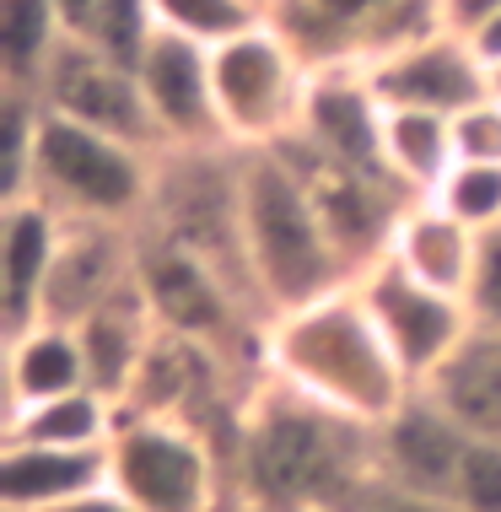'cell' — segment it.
<instances>
[{
  "mask_svg": "<svg viewBox=\"0 0 501 512\" xmlns=\"http://www.w3.org/2000/svg\"><path fill=\"white\" fill-rule=\"evenodd\" d=\"M232 502L248 512H345L378 475V426L259 372L227 437Z\"/></svg>",
  "mask_w": 501,
  "mask_h": 512,
  "instance_id": "6da1fadb",
  "label": "cell"
},
{
  "mask_svg": "<svg viewBox=\"0 0 501 512\" xmlns=\"http://www.w3.org/2000/svg\"><path fill=\"white\" fill-rule=\"evenodd\" d=\"M264 372L361 426H383L415 394L356 281L275 313L264 324Z\"/></svg>",
  "mask_w": 501,
  "mask_h": 512,
  "instance_id": "7a4b0ae2",
  "label": "cell"
},
{
  "mask_svg": "<svg viewBox=\"0 0 501 512\" xmlns=\"http://www.w3.org/2000/svg\"><path fill=\"white\" fill-rule=\"evenodd\" d=\"M243 248L264 318L291 313L356 281L281 146L243 151Z\"/></svg>",
  "mask_w": 501,
  "mask_h": 512,
  "instance_id": "3957f363",
  "label": "cell"
},
{
  "mask_svg": "<svg viewBox=\"0 0 501 512\" xmlns=\"http://www.w3.org/2000/svg\"><path fill=\"white\" fill-rule=\"evenodd\" d=\"M157 157L135 141H119L108 130L49 114L38 124V157L27 200H44L65 221H119L141 227L151 189H157Z\"/></svg>",
  "mask_w": 501,
  "mask_h": 512,
  "instance_id": "277c9868",
  "label": "cell"
},
{
  "mask_svg": "<svg viewBox=\"0 0 501 512\" xmlns=\"http://www.w3.org/2000/svg\"><path fill=\"white\" fill-rule=\"evenodd\" d=\"M146 227L194 248L259 308L243 248V146H178L157 157ZM264 313V308H259Z\"/></svg>",
  "mask_w": 501,
  "mask_h": 512,
  "instance_id": "5b68a950",
  "label": "cell"
},
{
  "mask_svg": "<svg viewBox=\"0 0 501 512\" xmlns=\"http://www.w3.org/2000/svg\"><path fill=\"white\" fill-rule=\"evenodd\" d=\"M108 486L141 512H238L227 442L167 415H119L108 437Z\"/></svg>",
  "mask_w": 501,
  "mask_h": 512,
  "instance_id": "8992f818",
  "label": "cell"
},
{
  "mask_svg": "<svg viewBox=\"0 0 501 512\" xmlns=\"http://www.w3.org/2000/svg\"><path fill=\"white\" fill-rule=\"evenodd\" d=\"M313 76L318 71L275 22H259L254 33L211 49L221 135L243 151L291 141L302 124V108H308Z\"/></svg>",
  "mask_w": 501,
  "mask_h": 512,
  "instance_id": "52a82bcc",
  "label": "cell"
},
{
  "mask_svg": "<svg viewBox=\"0 0 501 512\" xmlns=\"http://www.w3.org/2000/svg\"><path fill=\"white\" fill-rule=\"evenodd\" d=\"M270 22L313 71H367L388 49L448 27L442 0H270Z\"/></svg>",
  "mask_w": 501,
  "mask_h": 512,
  "instance_id": "ba28073f",
  "label": "cell"
},
{
  "mask_svg": "<svg viewBox=\"0 0 501 512\" xmlns=\"http://www.w3.org/2000/svg\"><path fill=\"white\" fill-rule=\"evenodd\" d=\"M356 286H361V297H367L372 318H378L394 362L405 367V378L415 389H426L431 372L448 362L458 345H464V335L475 329V313H469L464 297H448V292H437V286L415 281L394 254L372 259V265L356 275Z\"/></svg>",
  "mask_w": 501,
  "mask_h": 512,
  "instance_id": "9c48e42d",
  "label": "cell"
},
{
  "mask_svg": "<svg viewBox=\"0 0 501 512\" xmlns=\"http://www.w3.org/2000/svg\"><path fill=\"white\" fill-rule=\"evenodd\" d=\"M33 92L44 98L49 114H65L76 124H92V130L119 135V141L162 151V135H157V124H151V108H146V92H141L135 65L103 54L97 44L65 38Z\"/></svg>",
  "mask_w": 501,
  "mask_h": 512,
  "instance_id": "30bf717a",
  "label": "cell"
},
{
  "mask_svg": "<svg viewBox=\"0 0 501 512\" xmlns=\"http://www.w3.org/2000/svg\"><path fill=\"white\" fill-rule=\"evenodd\" d=\"M361 76H367V87L378 92L383 108H421V114H442V119L491 98V71H485V60L458 27H437L415 44L388 49Z\"/></svg>",
  "mask_w": 501,
  "mask_h": 512,
  "instance_id": "8fae6325",
  "label": "cell"
},
{
  "mask_svg": "<svg viewBox=\"0 0 501 512\" xmlns=\"http://www.w3.org/2000/svg\"><path fill=\"white\" fill-rule=\"evenodd\" d=\"M141 76L151 124L162 135V151L178 146H232L221 135V114H216V81H211V49L189 44L178 33H162L146 44V54L135 60Z\"/></svg>",
  "mask_w": 501,
  "mask_h": 512,
  "instance_id": "7c38bea8",
  "label": "cell"
},
{
  "mask_svg": "<svg viewBox=\"0 0 501 512\" xmlns=\"http://www.w3.org/2000/svg\"><path fill=\"white\" fill-rule=\"evenodd\" d=\"M469 442L475 437H469L437 399L426 389H415L405 405L378 426V469L388 480H399V486L453 496Z\"/></svg>",
  "mask_w": 501,
  "mask_h": 512,
  "instance_id": "4fadbf2b",
  "label": "cell"
},
{
  "mask_svg": "<svg viewBox=\"0 0 501 512\" xmlns=\"http://www.w3.org/2000/svg\"><path fill=\"white\" fill-rule=\"evenodd\" d=\"M135 275V227L119 221H71L54 259L49 292H44V318L54 324H81L92 308H103Z\"/></svg>",
  "mask_w": 501,
  "mask_h": 512,
  "instance_id": "5bb4252c",
  "label": "cell"
},
{
  "mask_svg": "<svg viewBox=\"0 0 501 512\" xmlns=\"http://www.w3.org/2000/svg\"><path fill=\"white\" fill-rule=\"evenodd\" d=\"M65 227L71 221L49 211L44 200L0 205V329L6 335H22L27 324L44 318V292L54 259H60Z\"/></svg>",
  "mask_w": 501,
  "mask_h": 512,
  "instance_id": "9a60e30c",
  "label": "cell"
},
{
  "mask_svg": "<svg viewBox=\"0 0 501 512\" xmlns=\"http://www.w3.org/2000/svg\"><path fill=\"white\" fill-rule=\"evenodd\" d=\"M97 486H108V442L103 448L0 442V512H54Z\"/></svg>",
  "mask_w": 501,
  "mask_h": 512,
  "instance_id": "2e32d148",
  "label": "cell"
},
{
  "mask_svg": "<svg viewBox=\"0 0 501 512\" xmlns=\"http://www.w3.org/2000/svg\"><path fill=\"white\" fill-rule=\"evenodd\" d=\"M76 329L81 340V356H87V378L92 389H103L108 399H124L135 383V372H141V362L151 356V345H157V318H151L141 286H135V275L119 286L114 297L103 302V308H92Z\"/></svg>",
  "mask_w": 501,
  "mask_h": 512,
  "instance_id": "e0dca14e",
  "label": "cell"
},
{
  "mask_svg": "<svg viewBox=\"0 0 501 512\" xmlns=\"http://www.w3.org/2000/svg\"><path fill=\"white\" fill-rule=\"evenodd\" d=\"M388 254H394L415 281L437 286V292H448V297H469L475 259H480V232L464 227L458 216H448L437 200H421V205H410L405 221L394 227Z\"/></svg>",
  "mask_w": 501,
  "mask_h": 512,
  "instance_id": "ac0fdd59",
  "label": "cell"
},
{
  "mask_svg": "<svg viewBox=\"0 0 501 512\" xmlns=\"http://www.w3.org/2000/svg\"><path fill=\"white\" fill-rule=\"evenodd\" d=\"M426 394L464 426L469 437L501 442V329L475 324L464 345L431 372Z\"/></svg>",
  "mask_w": 501,
  "mask_h": 512,
  "instance_id": "d6986e66",
  "label": "cell"
},
{
  "mask_svg": "<svg viewBox=\"0 0 501 512\" xmlns=\"http://www.w3.org/2000/svg\"><path fill=\"white\" fill-rule=\"evenodd\" d=\"M87 356L71 324L38 318L22 335H6V410H22L33 399L87 389Z\"/></svg>",
  "mask_w": 501,
  "mask_h": 512,
  "instance_id": "ffe728a7",
  "label": "cell"
},
{
  "mask_svg": "<svg viewBox=\"0 0 501 512\" xmlns=\"http://www.w3.org/2000/svg\"><path fill=\"white\" fill-rule=\"evenodd\" d=\"M119 426V399L103 389H71L33 399L22 410H6V432L0 442H49V448H103Z\"/></svg>",
  "mask_w": 501,
  "mask_h": 512,
  "instance_id": "44dd1931",
  "label": "cell"
},
{
  "mask_svg": "<svg viewBox=\"0 0 501 512\" xmlns=\"http://www.w3.org/2000/svg\"><path fill=\"white\" fill-rule=\"evenodd\" d=\"M383 162L410 195L431 200L437 184L453 173V162H458L453 119L421 114V108H383Z\"/></svg>",
  "mask_w": 501,
  "mask_h": 512,
  "instance_id": "7402d4cb",
  "label": "cell"
},
{
  "mask_svg": "<svg viewBox=\"0 0 501 512\" xmlns=\"http://www.w3.org/2000/svg\"><path fill=\"white\" fill-rule=\"evenodd\" d=\"M65 44L54 0H0V87H38Z\"/></svg>",
  "mask_w": 501,
  "mask_h": 512,
  "instance_id": "603a6c76",
  "label": "cell"
},
{
  "mask_svg": "<svg viewBox=\"0 0 501 512\" xmlns=\"http://www.w3.org/2000/svg\"><path fill=\"white\" fill-rule=\"evenodd\" d=\"M151 11L162 33H178L205 49H221L270 22V0H151Z\"/></svg>",
  "mask_w": 501,
  "mask_h": 512,
  "instance_id": "cb8c5ba5",
  "label": "cell"
},
{
  "mask_svg": "<svg viewBox=\"0 0 501 512\" xmlns=\"http://www.w3.org/2000/svg\"><path fill=\"white\" fill-rule=\"evenodd\" d=\"M38 124H44V98L33 87H0V205L27 200L33 189Z\"/></svg>",
  "mask_w": 501,
  "mask_h": 512,
  "instance_id": "d4e9b609",
  "label": "cell"
},
{
  "mask_svg": "<svg viewBox=\"0 0 501 512\" xmlns=\"http://www.w3.org/2000/svg\"><path fill=\"white\" fill-rule=\"evenodd\" d=\"M431 200L475 232L501 227V162H453Z\"/></svg>",
  "mask_w": 501,
  "mask_h": 512,
  "instance_id": "484cf974",
  "label": "cell"
},
{
  "mask_svg": "<svg viewBox=\"0 0 501 512\" xmlns=\"http://www.w3.org/2000/svg\"><path fill=\"white\" fill-rule=\"evenodd\" d=\"M453 502L464 512H501V442H485V437L469 442Z\"/></svg>",
  "mask_w": 501,
  "mask_h": 512,
  "instance_id": "4316f807",
  "label": "cell"
},
{
  "mask_svg": "<svg viewBox=\"0 0 501 512\" xmlns=\"http://www.w3.org/2000/svg\"><path fill=\"white\" fill-rule=\"evenodd\" d=\"M345 512H464L453 502V496H437V491H415V486H399V480H388L383 469L367 480L356 496H351V507Z\"/></svg>",
  "mask_w": 501,
  "mask_h": 512,
  "instance_id": "83f0119b",
  "label": "cell"
},
{
  "mask_svg": "<svg viewBox=\"0 0 501 512\" xmlns=\"http://www.w3.org/2000/svg\"><path fill=\"white\" fill-rule=\"evenodd\" d=\"M453 146L458 162H501V103L480 98L475 108L453 114Z\"/></svg>",
  "mask_w": 501,
  "mask_h": 512,
  "instance_id": "f1b7e54d",
  "label": "cell"
},
{
  "mask_svg": "<svg viewBox=\"0 0 501 512\" xmlns=\"http://www.w3.org/2000/svg\"><path fill=\"white\" fill-rule=\"evenodd\" d=\"M469 313L485 329H501V227L480 232V259H475V281H469Z\"/></svg>",
  "mask_w": 501,
  "mask_h": 512,
  "instance_id": "f546056e",
  "label": "cell"
},
{
  "mask_svg": "<svg viewBox=\"0 0 501 512\" xmlns=\"http://www.w3.org/2000/svg\"><path fill=\"white\" fill-rule=\"evenodd\" d=\"M54 512H141V507H135L124 491H114V486H97V491L76 496V502H65V507H54Z\"/></svg>",
  "mask_w": 501,
  "mask_h": 512,
  "instance_id": "4dcf8cb0",
  "label": "cell"
},
{
  "mask_svg": "<svg viewBox=\"0 0 501 512\" xmlns=\"http://www.w3.org/2000/svg\"><path fill=\"white\" fill-rule=\"evenodd\" d=\"M464 38L475 44V54L485 60V71H496V65H501V11H491L485 22H475Z\"/></svg>",
  "mask_w": 501,
  "mask_h": 512,
  "instance_id": "1f68e13d",
  "label": "cell"
},
{
  "mask_svg": "<svg viewBox=\"0 0 501 512\" xmlns=\"http://www.w3.org/2000/svg\"><path fill=\"white\" fill-rule=\"evenodd\" d=\"M491 11H501V0H442V22L458 27V33H469V27L485 22Z\"/></svg>",
  "mask_w": 501,
  "mask_h": 512,
  "instance_id": "d6a6232c",
  "label": "cell"
},
{
  "mask_svg": "<svg viewBox=\"0 0 501 512\" xmlns=\"http://www.w3.org/2000/svg\"><path fill=\"white\" fill-rule=\"evenodd\" d=\"M491 98L501 103V65H496V71H491Z\"/></svg>",
  "mask_w": 501,
  "mask_h": 512,
  "instance_id": "836d02e7",
  "label": "cell"
},
{
  "mask_svg": "<svg viewBox=\"0 0 501 512\" xmlns=\"http://www.w3.org/2000/svg\"><path fill=\"white\" fill-rule=\"evenodd\" d=\"M238 512H248V507H238Z\"/></svg>",
  "mask_w": 501,
  "mask_h": 512,
  "instance_id": "e575fe53",
  "label": "cell"
}]
</instances>
